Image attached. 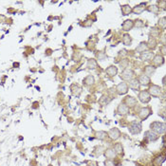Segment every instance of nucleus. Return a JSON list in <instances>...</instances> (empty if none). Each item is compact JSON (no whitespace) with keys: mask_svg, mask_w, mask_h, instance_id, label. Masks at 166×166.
<instances>
[{"mask_svg":"<svg viewBox=\"0 0 166 166\" xmlns=\"http://www.w3.org/2000/svg\"><path fill=\"white\" fill-rule=\"evenodd\" d=\"M163 64H164V57L160 55V53L155 54L152 59V66L157 68L159 66H161Z\"/></svg>","mask_w":166,"mask_h":166,"instance_id":"obj_9","label":"nucleus"},{"mask_svg":"<svg viewBox=\"0 0 166 166\" xmlns=\"http://www.w3.org/2000/svg\"><path fill=\"white\" fill-rule=\"evenodd\" d=\"M146 44H147V47H148V50L153 51L154 50H156V47H157L158 46V42H157V39L154 38V37H151L149 36L148 38V41L146 42Z\"/></svg>","mask_w":166,"mask_h":166,"instance_id":"obj_21","label":"nucleus"},{"mask_svg":"<svg viewBox=\"0 0 166 166\" xmlns=\"http://www.w3.org/2000/svg\"><path fill=\"white\" fill-rule=\"evenodd\" d=\"M147 91L150 94V96L154 97V98H160L162 93L161 87L158 85H154V84H151L149 85V89H147Z\"/></svg>","mask_w":166,"mask_h":166,"instance_id":"obj_5","label":"nucleus"},{"mask_svg":"<svg viewBox=\"0 0 166 166\" xmlns=\"http://www.w3.org/2000/svg\"><path fill=\"white\" fill-rule=\"evenodd\" d=\"M138 99L141 104H148L151 101V96L148 93L147 89L146 90H141L138 94Z\"/></svg>","mask_w":166,"mask_h":166,"instance_id":"obj_8","label":"nucleus"},{"mask_svg":"<svg viewBox=\"0 0 166 166\" xmlns=\"http://www.w3.org/2000/svg\"><path fill=\"white\" fill-rule=\"evenodd\" d=\"M122 41H123V44L124 45V46H131V44H132V37H131V35L129 34V33H124L123 35V38H122Z\"/></svg>","mask_w":166,"mask_h":166,"instance_id":"obj_28","label":"nucleus"},{"mask_svg":"<svg viewBox=\"0 0 166 166\" xmlns=\"http://www.w3.org/2000/svg\"><path fill=\"white\" fill-rule=\"evenodd\" d=\"M123 103L125 104V105H127L129 108H131V107H135L137 104H138V101H137V99L135 98V97L133 96H126L125 98L123 99Z\"/></svg>","mask_w":166,"mask_h":166,"instance_id":"obj_11","label":"nucleus"},{"mask_svg":"<svg viewBox=\"0 0 166 166\" xmlns=\"http://www.w3.org/2000/svg\"><path fill=\"white\" fill-rule=\"evenodd\" d=\"M95 84V78L93 75H87L83 80V85L85 86H91Z\"/></svg>","mask_w":166,"mask_h":166,"instance_id":"obj_23","label":"nucleus"},{"mask_svg":"<svg viewBox=\"0 0 166 166\" xmlns=\"http://www.w3.org/2000/svg\"><path fill=\"white\" fill-rule=\"evenodd\" d=\"M107 58V55H106V53L104 52V51H98L96 53V60L97 61H104L105 59Z\"/></svg>","mask_w":166,"mask_h":166,"instance_id":"obj_32","label":"nucleus"},{"mask_svg":"<svg viewBox=\"0 0 166 166\" xmlns=\"http://www.w3.org/2000/svg\"><path fill=\"white\" fill-rule=\"evenodd\" d=\"M133 28H134V20H131V19H127V20L123 21V23L122 24V30L125 32H130Z\"/></svg>","mask_w":166,"mask_h":166,"instance_id":"obj_19","label":"nucleus"},{"mask_svg":"<svg viewBox=\"0 0 166 166\" xmlns=\"http://www.w3.org/2000/svg\"><path fill=\"white\" fill-rule=\"evenodd\" d=\"M144 138L146 140H148L149 141H156L160 139V136L158 134H156L152 130H147L144 132Z\"/></svg>","mask_w":166,"mask_h":166,"instance_id":"obj_12","label":"nucleus"},{"mask_svg":"<svg viewBox=\"0 0 166 166\" xmlns=\"http://www.w3.org/2000/svg\"><path fill=\"white\" fill-rule=\"evenodd\" d=\"M86 67L89 68V70H96V68L98 67V61L94 59V58H90V59L87 60Z\"/></svg>","mask_w":166,"mask_h":166,"instance_id":"obj_26","label":"nucleus"},{"mask_svg":"<svg viewBox=\"0 0 166 166\" xmlns=\"http://www.w3.org/2000/svg\"><path fill=\"white\" fill-rule=\"evenodd\" d=\"M151 114H152V108L150 106H142L138 111V117L141 120V122L147 120Z\"/></svg>","mask_w":166,"mask_h":166,"instance_id":"obj_4","label":"nucleus"},{"mask_svg":"<svg viewBox=\"0 0 166 166\" xmlns=\"http://www.w3.org/2000/svg\"><path fill=\"white\" fill-rule=\"evenodd\" d=\"M104 156L105 157L106 160H115V159H117V157H118L112 147L106 148L104 152Z\"/></svg>","mask_w":166,"mask_h":166,"instance_id":"obj_17","label":"nucleus"},{"mask_svg":"<svg viewBox=\"0 0 166 166\" xmlns=\"http://www.w3.org/2000/svg\"><path fill=\"white\" fill-rule=\"evenodd\" d=\"M127 85H128V87L130 89H132V90H135V91H137V90H140V89H141V85H140V82H139V80H138V78H133L132 80H130L128 83H127Z\"/></svg>","mask_w":166,"mask_h":166,"instance_id":"obj_18","label":"nucleus"},{"mask_svg":"<svg viewBox=\"0 0 166 166\" xmlns=\"http://www.w3.org/2000/svg\"><path fill=\"white\" fill-rule=\"evenodd\" d=\"M157 7L160 9L165 11V9H166V1H165V0H160V1L157 2Z\"/></svg>","mask_w":166,"mask_h":166,"instance_id":"obj_36","label":"nucleus"},{"mask_svg":"<svg viewBox=\"0 0 166 166\" xmlns=\"http://www.w3.org/2000/svg\"><path fill=\"white\" fill-rule=\"evenodd\" d=\"M164 160H165V157L164 156H159V157H157L155 159V165L156 166H161L162 165V163L164 162Z\"/></svg>","mask_w":166,"mask_h":166,"instance_id":"obj_34","label":"nucleus"},{"mask_svg":"<svg viewBox=\"0 0 166 166\" xmlns=\"http://www.w3.org/2000/svg\"><path fill=\"white\" fill-rule=\"evenodd\" d=\"M154 52L151 51H146L140 54V59L143 62H149V61H152L153 57H154Z\"/></svg>","mask_w":166,"mask_h":166,"instance_id":"obj_15","label":"nucleus"},{"mask_svg":"<svg viewBox=\"0 0 166 166\" xmlns=\"http://www.w3.org/2000/svg\"><path fill=\"white\" fill-rule=\"evenodd\" d=\"M135 71L132 70V68H124V70L121 72L120 74V78L121 80H123V82H129L130 80H132L133 78H135Z\"/></svg>","mask_w":166,"mask_h":166,"instance_id":"obj_3","label":"nucleus"},{"mask_svg":"<svg viewBox=\"0 0 166 166\" xmlns=\"http://www.w3.org/2000/svg\"><path fill=\"white\" fill-rule=\"evenodd\" d=\"M118 71H119L118 67H117L115 65H110L109 66H107L106 70H105V73L109 78L115 77L117 74H118Z\"/></svg>","mask_w":166,"mask_h":166,"instance_id":"obj_13","label":"nucleus"},{"mask_svg":"<svg viewBox=\"0 0 166 166\" xmlns=\"http://www.w3.org/2000/svg\"><path fill=\"white\" fill-rule=\"evenodd\" d=\"M128 66H129V60H127V59H123L120 62V66L122 68H123V70H124V68H127Z\"/></svg>","mask_w":166,"mask_h":166,"instance_id":"obj_37","label":"nucleus"},{"mask_svg":"<svg viewBox=\"0 0 166 166\" xmlns=\"http://www.w3.org/2000/svg\"><path fill=\"white\" fill-rule=\"evenodd\" d=\"M160 54L164 57V55H165V46H161L160 47Z\"/></svg>","mask_w":166,"mask_h":166,"instance_id":"obj_40","label":"nucleus"},{"mask_svg":"<svg viewBox=\"0 0 166 166\" xmlns=\"http://www.w3.org/2000/svg\"><path fill=\"white\" fill-rule=\"evenodd\" d=\"M95 137H96V139H98L99 141H104L107 138V132L104 131V130L97 131L95 133Z\"/></svg>","mask_w":166,"mask_h":166,"instance_id":"obj_29","label":"nucleus"},{"mask_svg":"<svg viewBox=\"0 0 166 166\" xmlns=\"http://www.w3.org/2000/svg\"><path fill=\"white\" fill-rule=\"evenodd\" d=\"M149 36L154 37V38L160 37V30L159 28H153L152 30H151V32H150Z\"/></svg>","mask_w":166,"mask_h":166,"instance_id":"obj_33","label":"nucleus"},{"mask_svg":"<svg viewBox=\"0 0 166 166\" xmlns=\"http://www.w3.org/2000/svg\"><path fill=\"white\" fill-rule=\"evenodd\" d=\"M146 51H149L148 50V47H147V44H146V42H141L138 46H137V47L135 48V51L138 52V53H142Z\"/></svg>","mask_w":166,"mask_h":166,"instance_id":"obj_24","label":"nucleus"},{"mask_svg":"<svg viewBox=\"0 0 166 166\" xmlns=\"http://www.w3.org/2000/svg\"><path fill=\"white\" fill-rule=\"evenodd\" d=\"M70 90L71 93L76 97H79L82 94V87L77 84H73L70 85Z\"/></svg>","mask_w":166,"mask_h":166,"instance_id":"obj_22","label":"nucleus"},{"mask_svg":"<svg viewBox=\"0 0 166 166\" xmlns=\"http://www.w3.org/2000/svg\"><path fill=\"white\" fill-rule=\"evenodd\" d=\"M150 130H152L153 132H155L156 134L160 135H164L166 132V124L163 122H153L152 123H150Z\"/></svg>","mask_w":166,"mask_h":166,"instance_id":"obj_1","label":"nucleus"},{"mask_svg":"<svg viewBox=\"0 0 166 166\" xmlns=\"http://www.w3.org/2000/svg\"><path fill=\"white\" fill-rule=\"evenodd\" d=\"M158 28H160V31H164L166 28V17L162 16L159 19L158 21Z\"/></svg>","mask_w":166,"mask_h":166,"instance_id":"obj_30","label":"nucleus"},{"mask_svg":"<svg viewBox=\"0 0 166 166\" xmlns=\"http://www.w3.org/2000/svg\"><path fill=\"white\" fill-rule=\"evenodd\" d=\"M112 148L115 151V153L117 154V156H123L124 155V148H123V145L121 142H116L113 145Z\"/></svg>","mask_w":166,"mask_h":166,"instance_id":"obj_20","label":"nucleus"},{"mask_svg":"<svg viewBox=\"0 0 166 166\" xmlns=\"http://www.w3.org/2000/svg\"><path fill=\"white\" fill-rule=\"evenodd\" d=\"M144 27V21L141 20V19H136L134 20V28H141Z\"/></svg>","mask_w":166,"mask_h":166,"instance_id":"obj_35","label":"nucleus"},{"mask_svg":"<svg viewBox=\"0 0 166 166\" xmlns=\"http://www.w3.org/2000/svg\"><path fill=\"white\" fill-rule=\"evenodd\" d=\"M121 136H122V132L120 131L119 128H111L108 130V132H107V138H109L111 141H117V140H119L121 138Z\"/></svg>","mask_w":166,"mask_h":166,"instance_id":"obj_7","label":"nucleus"},{"mask_svg":"<svg viewBox=\"0 0 166 166\" xmlns=\"http://www.w3.org/2000/svg\"><path fill=\"white\" fill-rule=\"evenodd\" d=\"M146 4L145 2H142V3H140L138 5H136L135 7L132 8V13L134 14H141L142 13L145 9H146Z\"/></svg>","mask_w":166,"mask_h":166,"instance_id":"obj_16","label":"nucleus"},{"mask_svg":"<svg viewBox=\"0 0 166 166\" xmlns=\"http://www.w3.org/2000/svg\"><path fill=\"white\" fill-rule=\"evenodd\" d=\"M117 113H118V115H120V116H126L130 113V108L122 102L118 106H117Z\"/></svg>","mask_w":166,"mask_h":166,"instance_id":"obj_10","label":"nucleus"},{"mask_svg":"<svg viewBox=\"0 0 166 166\" xmlns=\"http://www.w3.org/2000/svg\"><path fill=\"white\" fill-rule=\"evenodd\" d=\"M121 12L122 14L126 16V15H129L130 13H132V7L128 4H124L121 6Z\"/></svg>","mask_w":166,"mask_h":166,"instance_id":"obj_25","label":"nucleus"},{"mask_svg":"<svg viewBox=\"0 0 166 166\" xmlns=\"http://www.w3.org/2000/svg\"><path fill=\"white\" fill-rule=\"evenodd\" d=\"M104 166H117L115 160H105L104 161Z\"/></svg>","mask_w":166,"mask_h":166,"instance_id":"obj_38","label":"nucleus"},{"mask_svg":"<svg viewBox=\"0 0 166 166\" xmlns=\"http://www.w3.org/2000/svg\"><path fill=\"white\" fill-rule=\"evenodd\" d=\"M128 131L132 135H138L142 131V124L141 121H132L128 124Z\"/></svg>","mask_w":166,"mask_h":166,"instance_id":"obj_2","label":"nucleus"},{"mask_svg":"<svg viewBox=\"0 0 166 166\" xmlns=\"http://www.w3.org/2000/svg\"><path fill=\"white\" fill-rule=\"evenodd\" d=\"M115 90H116L117 94L122 96V95L127 94V92L129 90V87H128V85H127V83H126V82H122V83L117 85Z\"/></svg>","mask_w":166,"mask_h":166,"instance_id":"obj_6","label":"nucleus"},{"mask_svg":"<svg viewBox=\"0 0 166 166\" xmlns=\"http://www.w3.org/2000/svg\"><path fill=\"white\" fill-rule=\"evenodd\" d=\"M156 71V67L153 66L152 65H148V66H144V70H143V74L145 75H147L149 77H151Z\"/></svg>","mask_w":166,"mask_h":166,"instance_id":"obj_27","label":"nucleus"},{"mask_svg":"<svg viewBox=\"0 0 166 166\" xmlns=\"http://www.w3.org/2000/svg\"><path fill=\"white\" fill-rule=\"evenodd\" d=\"M138 80L140 82V85L141 86H149L152 83H151V78L147 75H145V74H141L139 76L138 78Z\"/></svg>","mask_w":166,"mask_h":166,"instance_id":"obj_14","label":"nucleus"},{"mask_svg":"<svg viewBox=\"0 0 166 166\" xmlns=\"http://www.w3.org/2000/svg\"><path fill=\"white\" fill-rule=\"evenodd\" d=\"M146 11L155 14H158L160 12V9L157 7V5H149V6H146Z\"/></svg>","mask_w":166,"mask_h":166,"instance_id":"obj_31","label":"nucleus"},{"mask_svg":"<svg viewBox=\"0 0 166 166\" xmlns=\"http://www.w3.org/2000/svg\"><path fill=\"white\" fill-rule=\"evenodd\" d=\"M162 85H165V76L162 78Z\"/></svg>","mask_w":166,"mask_h":166,"instance_id":"obj_41","label":"nucleus"},{"mask_svg":"<svg viewBox=\"0 0 166 166\" xmlns=\"http://www.w3.org/2000/svg\"><path fill=\"white\" fill-rule=\"evenodd\" d=\"M165 38H166L165 34H162V35H160V42L161 43L162 46H165Z\"/></svg>","mask_w":166,"mask_h":166,"instance_id":"obj_39","label":"nucleus"}]
</instances>
